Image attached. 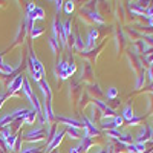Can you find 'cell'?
I'll use <instances>...</instances> for the list:
<instances>
[{"mask_svg": "<svg viewBox=\"0 0 153 153\" xmlns=\"http://www.w3.org/2000/svg\"><path fill=\"white\" fill-rule=\"evenodd\" d=\"M23 76L22 75H19V76H16V80L12 81V83H9V92H16V91H19V89H22V83H23Z\"/></svg>", "mask_w": 153, "mask_h": 153, "instance_id": "cell-1", "label": "cell"}, {"mask_svg": "<svg viewBox=\"0 0 153 153\" xmlns=\"http://www.w3.org/2000/svg\"><path fill=\"white\" fill-rule=\"evenodd\" d=\"M31 66H32V72H38L43 75V66L42 63L35 58V55H31Z\"/></svg>", "mask_w": 153, "mask_h": 153, "instance_id": "cell-2", "label": "cell"}, {"mask_svg": "<svg viewBox=\"0 0 153 153\" xmlns=\"http://www.w3.org/2000/svg\"><path fill=\"white\" fill-rule=\"evenodd\" d=\"M63 135H65V132H57V133H55V136L52 138V141L49 143V146H48L46 152H49L51 149H54V147H55V146H57V144L61 141V136H63Z\"/></svg>", "mask_w": 153, "mask_h": 153, "instance_id": "cell-3", "label": "cell"}, {"mask_svg": "<svg viewBox=\"0 0 153 153\" xmlns=\"http://www.w3.org/2000/svg\"><path fill=\"white\" fill-rule=\"evenodd\" d=\"M34 120H35V113H34V112H29L26 117H25V123H28V124L34 123Z\"/></svg>", "mask_w": 153, "mask_h": 153, "instance_id": "cell-4", "label": "cell"}, {"mask_svg": "<svg viewBox=\"0 0 153 153\" xmlns=\"http://www.w3.org/2000/svg\"><path fill=\"white\" fill-rule=\"evenodd\" d=\"M124 118H127V120L132 121L133 113H132V109H130V107H126V109H124Z\"/></svg>", "mask_w": 153, "mask_h": 153, "instance_id": "cell-5", "label": "cell"}, {"mask_svg": "<svg viewBox=\"0 0 153 153\" xmlns=\"http://www.w3.org/2000/svg\"><path fill=\"white\" fill-rule=\"evenodd\" d=\"M95 38H97V31H91V34H89V45H92Z\"/></svg>", "mask_w": 153, "mask_h": 153, "instance_id": "cell-6", "label": "cell"}, {"mask_svg": "<svg viewBox=\"0 0 153 153\" xmlns=\"http://www.w3.org/2000/svg\"><path fill=\"white\" fill-rule=\"evenodd\" d=\"M49 46H51V49H52V52H57V42L54 40H49Z\"/></svg>", "mask_w": 153, "mask_h": 153, "instance_id": "cell-7", "label": "cell"}, {"mask_svg": "<svg viewBox=\"0 0 153 153\" xmlns=\"http://www.w3.org/2000/svg\"><path fill=\"white\" fill-rule=\"evenodd\" d=\"M74 9V5H72V2H66V5H65V11L68 12V14H69V12Z\"/></svg>", "mask_w": 153, "mask_h": 153, "instance_id": "cell-8", "label": "cell"}, {"mask_svg": "<svg viewBox=\"0 0 153 153\" xmlns=\"http://www.w3.org/2000/svg\"><path fill=\"white\" fill-rule=\"evenodd\" d=\"M115 95H117V89H115V87H110V91L107 92V97H109V98H113Z\"/></svg>", "mask_w": 153, "mask_h": 153, "instance_id": "cell-9", "label": "cell"}]
</instances>
